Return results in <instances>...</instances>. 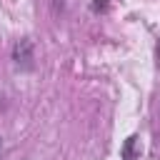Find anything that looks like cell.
<instances>
[{
    "label": "cell",
    "instance_id": "3957f363",
    "mask_svg": "<svg viewBox=\"0 0 160 160\" xmlns=\"http://www.w3.org/2000/svg\"><path fill=\"white\" fill-rule=\"evenodd\" d=\"M108 5H110V0H92V2H90V10H92V12H105Z\"/></svg>",
    "mask_w": 160,
    "mask_h": 160
},
{
    "label": "cell",
    "instance_id": "5b68a950",
    "mask_svg": "<svg viewBox=\"0 0 160 160\" xmlns=\"http://www.w3.org/2000/svg\"><path fill=\"white\" fill-rule=\"evenodd\" d=\"M0 152H2V138H0Z\"/></svg>",
    "mask_w": 160,
    "mask_h": 160
},
{
    "label": "cell",
    "instance_id": "7a4b0ae2",
    "mask_svg": "<svg viewBox=\"0 0 160 160\" xmlns=\"http://www.w3.org/2000/svg\"><path fill=\"white\" fill-rule=\"evenodd\" d=\"M120 158H122V160H138V158H140V138H138V135L125 138V142H122V148H120Z\"/></svg>",
    "mask_w": 160,
    "mask_h": 160
},
{
    "label": "cell",
    "instance_id": "6da1fadb",
    "mask_svg": "<svg viewBox=\"0 0 160 160\" xmlns=\"http://www.w3.org/2000/svg\"><path fill=\"white\" fill-rule=\"evenodd\" d=\"M12 60H15V65H18V68L30 70V68H32V60H35L32 40H28V38L18 40V42H15V48H12Z\"/></svg>",
    "mask_w": 160,
    "mask_h": 160
},
{
    "label": "cell",
    "instance_id": "277c9868",
    "mask_svg": "<svg viewBox=\"0 0 160 160\" xmlns=\"http://www.w3.org/2000/svg\"><path fill=\"white\" fill-rule=\"evenodd\" d=\"M158 60H160V42H158Z\"/></svg>",
    "mask_w": 160,
    "mask_h": 160
}]
</instances>
